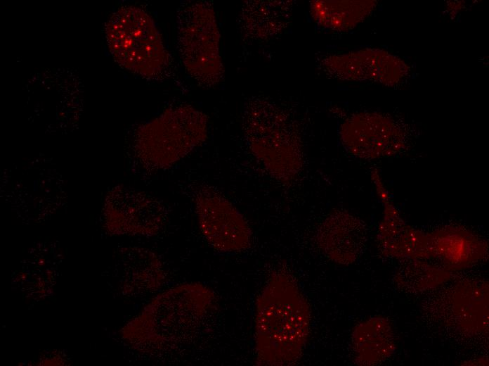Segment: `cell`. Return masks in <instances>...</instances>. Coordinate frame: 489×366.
Masks as SVG:
<instances>
[{
  "label": "cell",
  "mask_w": 489,
  "mask_h": 366,
  "mask_svg": "<svg viewBox=\"0 0 489 366\" xmlns=\"http://www.w3.org/2000/svg\"><path fill=\"white\" fill-rule=\"evenodd\" d=\"M256 362L291 365L301 358L310 336L309 303L292 275L273 273L256 300Z\"/></svg>",
  "instance_id": "2"
},
{
  "label": "cell",
  "mask_w": 489,
  "mask_h": 366,
  "mask_svg": "<svg viewBox=\"0 0 489 366\" xmlns=\"http://www.w3.org/2000/svg\"><path fill=\"white\" fill-rule=\"evenodd\" d=\"M167 206L160 201L135 190L116 188L109 203L107 222L116 234L155 235L166 225Z\"/></svg>",
  "instance_id": "8"
},
{
  "label": "cell",
  "mask_w": 489,
  "mask_h": 366,
  "mask_svg": "<svg viewBox=\"0 0 489 366\" xmlns=\"http://www.w3.org/2000/svg\"><path fill=\"white\" fill-rule=\"evenodd\" d=\"M217 309L214 292L201 283L176 285L159 294L123 329L135 348L174 352L195 340Z\"/></svg>",
  "instance_id": "1"
},
{
  "label": "cell",
  "mask_w": 489,
  "mask_h": 366,
  "mask_svg": "<svg viewBox=\"0 0 489 366\" xmlns=\"http://www.w3.org/2000/svg\"><path fill=\"white\" fill-rule=\"evenodd\" d=\"M207 124V116L190 106L166 109L137 130L133 150L141 167L152 171L174 165L204 142Z\"/></svg>",
  "instance_id": "5"
},
{
  "label": "cell",
  "mask_w": 489,
  "mask_h": 366,
  "mask_svg": "<svg viewBox=\"0 0 489 366\" xmlns=\"http://www.w3.org/2000/svg\"><path fill=\"white\" fill-rule=\"evenodd\" d=\"M123 267V290L133 294L157 291L167 277L162 263L152 253L144 249L129 250Z\"/></svg>",
  "instance_id": "12"
},
{
  "label": "cell",
  "mask_w": 489,
  "mask_h": 366,
  "mask_svg": "<svg viewBox=\"0 0 489 366\" xmlns=\"http://www.w3.org/2000/svg\"><path fill=\"white\" fill-rule=\"evenodd\" d=\"M109 51L123 68L149 80L169 77L171 59L151 16L142 8L124 6L105 25Z\"/></svg>",
  "instance_id": "3"
},
{
  "label": "cell",
  "mask_w": 489,
  "mask_h": 366,
  "mask_svg": "<svg viewBox=\"0 0 489 366\" xmlns=\"http://www.w3.org/2000/svg\"><path fill=\"white\" fill-rule=\"evenodd\" d=\"M243 129L252 153L270 176L285 185L293 183L301 171L303 155L289 116L270 103H251L244 111Z\"/></svg>",
  "instance_id": "4"
},
{
  "label": "cell",
  "mask_w": 489,
  "mask_h": 366,
  "mask_svg": "<svg viewBox=\"0 0 489 366\" xmlns=\"http://www.w3.org/2000/svg\"><path fill=\"white\" fill-rule=\"evenodd\" d=\"M199 227L209 244L226 253L247 250L252 229L240 211L219 190L204 183L190 185Z\"/></svg>",
  "instance_id": "7"
},
{
  "label": "cell",
  "mask_w": 489,
  "mask_h": 366,
  "mask_svg": "<svg viewBox=\"0 0 489 366\" xmlns=\"http://www.w3.org/2000/svg\"><path fill=\"white\" fill-rule=\"evenodd\" d=\"M351 343L358 364L372 365L380 363L393 351L392 328L386 319L371 317L356 326Z\"/></svg>",
  "instance_id": "11"
},
{
  "label": "cell",
  "mask_w": 489,
  "mask_h": 366,
  "mask_svg": "<svg viewBox=\"0 0 489 366\" xmlns=\"http://www.w3.org/2000/svg\"><path fill=\"white\" fill-rule=\"evenodd\" d=\"M176 21L177 49L185 71L199 86L216 87L224 70L213 5L207 1H183Z\"/></svg>",
  "instance_id": "6"
},
{
  "label": "cell",
  "mask_w": 489,
  "mask_h": 366,
  "mask_svg": "<svg viewBox=\"0 0 489 366\" xmlns=\"http://www.w3.org/2000/svg\"><path fill=\"white\" fill-rule=\"evenodd\" d=\"M396 127L382 116L373 114L354 115L343 123L341 139L345 148L363 158L385 156L398 140Z\"/></svg>",
  "instance_id": "10"
},
{
  "label": "cell",
  "mask_w": 489,
  "mask_h": 366,
  "mask_svg": "<svg viewBox=\"0 0 489 366\" xmlns=\"http://www.w3.org/2000/svg\"><path fill=\"white\" fill-rule=\"evenodd\" d=\"M367 241L365 222L342 210L329 214L319 225L315 242L322 253L331 261L350 265L363 254Z\"/></svg>",
  "instance_id": "9"
},
{
  "label": "cell",
  "mask_w": 489,
  "mask_h": 366,
  "mask_svg": "<svg viewBox=\"0 0 489 366\" xmlns=\"http://www.w3.org/2000/svg\"><path fill=\"white\" fill-rule=\"evenodd\" d=\"M431 236L434 256H440L452 265L475 262L486 250V246L475 235L460 228H445Z\"/></svg>",
  "instance_id": "13"
},
{
  "label": "cell",
  "mask_w": 489,
  "mask_h": 366,
  "mask_svg": "<svg viewBox=\"0 0 489 366\" xmlns=\"http://www.w3.org/2000/svg\"><path fill=\"white\" fill-rule=\"evenodd\" d=\"M396 274L397 284L407 291H423L448 280L450 273L444 269L417 259L407 260Z\"/></svg>",
  "instance_id": "14"
}]
</instances>
